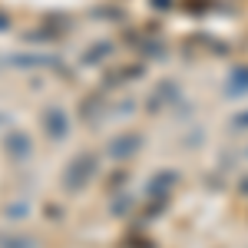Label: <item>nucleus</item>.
<instances>
[{
    "instance_id": "nucleus-1",
    "label": "nucleus",
    "mask_w": 248,
    "mask_h": 248,
    "mask_svg": "<svg viewBox=\"0 0 248 248\" xmlns=\"http://www.w3.org/2000/svg\"><path fill=\"white\" fill-rule=\"evenodd\" d=\"M93 169H96V159H93V155H86V159L79 155L77 162L70 166V172H66V175H70V179H66V186H70V189H77L79 182H86V179H90V172H93Z\"/></svg>"
},
{
    "instance_id": "nucleus-2",
    "label": "nucleus",
    "mask_w": 248,
    "mask_h": 248,
    "mask_svg": "<svg viewBox=\"0 0 248 248\" xmlns=\"http://www.w3.org/2000/svg\"><path fill=\"white\" fill-rule=\"evenodd\" d=\"M136 146H139V139H136V136H126V139H116L113 146H109V155H116V159H126V155L133 153Z\"/></svg>"
},
{
    "instance_id": "nucleus-3",
    "label": "nucleus",
    "mask_w": 248,
    "mask_h": 248,
    "mask_svg": "<svg viewBox=\"0 0 248 248\" xmlns=\"http://www.w3.org/2000/svg\"><path fill=\"white\" fill-rule=\"evenodd\" d=\"M46 129H50V133L53 136H66V126H63V113H50V123H46Z\"/></svg>"
}]
</instances>
